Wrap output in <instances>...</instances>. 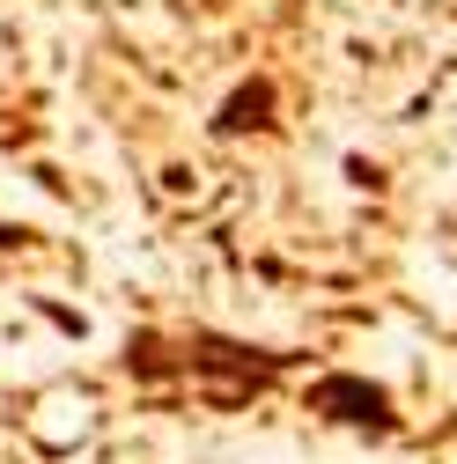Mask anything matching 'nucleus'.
Returning <instances> with one entry per match:
<instances>
[{
  "label": "nucleus",
  "instance_id": "1",
  "mask_svg": "<svg viewBox=\"0 0 457 464\" xmlns=\"http://www.w3.org/2000/svg\"><path fill=\"white\" fill-rule=\"evenodd\" d=\"M317 405L332 420H362V428H391V398L376 391V383H362V376H325L317 383Z\"/></svg>",
  "mask_w": 457,
  "mask_h": 464
},
{
  "label": "nucleus",
  "instance_id": "2",
  "mask_svg": "<svg viewBox=\"0 0 457 464\" xmlns=\"http://www.w3.org/2000/svg\"><path fill=\"white\" fill-rule=\"evenodd\" d=\"M266 103H273V89H244V96H228V111H221V133L266 126Z\"/></svg>",
  "mask_w": 457,
  "mask_h": 464
}]
</instances>
